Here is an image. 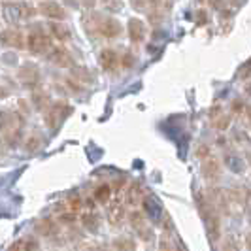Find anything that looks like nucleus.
<instances>
[{
    "label": "nucleus",
    "instance_id": "1",
    "mask_svg": "<svg viewBox=\"0 0 251 251\" xmlns=\"http://www.w3.org/2000/svg\"><path fill=\"white\" fill-rule=\"evenodd\" d=\"M2 15L8 23H21V21L32 19L36 15V10L28 2H4Z\"/></svg>",
    "mask_w": 251,
    "mask_h": 251
},
{
    "label": "nucleus",
    "instance_id": "2",
    "mask_svg": "<svg viewBox=\"0 0 251 251\" xmlns=\"http://www.w3.org/2000/svg\"><path fill=\"white\" fill-rule=\"evenodd\" d=\"M26 48L34 55L48 57L53 50V42H51L50 34H46L44 30H34V32H28V36H26Z\"/></svg>",
    "mask_w": 251,
    "mask_h": 251
},
{
    "label": "nucleus",
    "instance_id": "3",
    "mask_svg": "<svg viewBox=\"0 0 251 251\" xmlns=\"http://www.w3.org/2000/svg\"><path fill=\"white\" fill-rule=\"evenodd\" d=\"M97 19V32L104 38H117L121 32H123V26L117 19L113 17H100V15H95Z\"/></svg>",
    "mask_w": 251,
    "mask_h": 251
},
{
    "label": "nucleus",
    "instance_id": "4",
    "mask_svg": "<svg viewBox=\"0 0 251 251\" xmlns=\"http://www.w3.org/2000/svg\"><path fill=\"white\" fill-rule=\"evenodd\" d=\"M38 12L42 13L44 17H48V19H55V21H63L66 19V10H64L63 6L59 4V2H55V0H42L40 2V6H38Z\"/></svg>",
    "mask_w": 251,
    "mask_h": 251
},
{
    "label": "nucleus",
    "instance_id": "5",
    "mask_svg": "<svg viewBox=\"0 0 251 251\" xmlns=\"http://www.w3.org/2000/svg\"><path fill=\"white\" fill-rule=\"evenodd\" d=\"M126 32H128V38H130L132 44L144 42V38H146V25H144V21L138 19V17L128 19V23H126Z\"/></svg>",
    "mask_w": 251,
    "mask_h": 251
},
{
    "label": "nucleus",
    "instance_id": "6",
    "mask_svg": "<svg viewBox=\"0 0 251 251\" xmlns=\"http://www.w3.org/2000/svg\"><path fill=\"white\" fill-rule=\"evenodd\" d=\"M19 79L25 83L26 87H36L40 83V72L32 63H25L19 70Z\"/></svg>",
    "mask_w": 251,
    "mask_h": 251
},
{
    "label": "nucleus",
    "instance_id": "7",
    "mask_svg": "<svg viewBox=\"0 0 251 251\" xmlns=\"http://www.w3.org/2000/svg\"><path fill=\"white\" fill-rule=\"evenodd\" d=\"M48 59H50L53 64L63 66V68L74 66V59H72V55L64 50V48H53V50H51V53L48 55Z\"/></svg>",
    "mask_w": 251,
    "mask_h": 251
},
{
    "label": "nucleus",
    "instance_id": "8",
    "mask_svg": "<svg viewBox=\"0 0 251 251\" xmlns=\"http://www.w3.org/2000/svg\"><path fill=\"white\" fill-rule=\"evenodd\" d=\"M2 44H4L6 48L21 50L26 42H25V38H23V34H21L19 30H13V28H10V30H4V32H2Z\"/></svg>",
    "mask_w": 251,
    "mask_h": 251
},
{
    "label": "nucleus",
    "instance_id": "9",
    "mask_svg": "<svg viewBox=\"0 0 251 251\" xmlns=\"http://www.w3.org/2000/svg\"><path fill=\"white\" fill-rule=\"evenodd\" d=\"M144 208H146V214L150 215L151 221L159 223V221L163 219V206L159 204V201H157L155 197H148V199L144 201Z\"/></svg>",
    "mask_w": 251,
    "mask_h": 251
},
{
    "label": "nucleus",
    "instance_id": "10",
    "mask_svg": "<svg viewBox=\"0 0 251 251\" xmlns=\"http://www.w3.org/2000/svg\"><path fill=\"white\" fill-rule=\"evenodd\" d=\"M100 63H102V68L106 70V72H113L115 68H117V64H119V57H117V53L115 50L112 48H106V50L100 53Z\"/></svg>",
    "mask_w": 251,
    "mask_h": 251
},
{
    "label": "nucleus",
    "instance_id": "11",
    "mask_svg": "<svg viewBox=\"0 0 251 251\" xmlns=\"http://www.w3.org/2000/svg\"><path fill=\"white\" fill-rule=\"evenodd\" d=\"M50 30L53 32V36L57 38L59 42H66V40H70V34H72V32H70V28L64 25L63 21H61V23H55V21H53V23L50 25Z\"/></svg>",
    "mask_w": 251,
    "mask_h": 251
},
{
    "label": "nucleus",
    "instance_id": "12",
    "mask_svg": "<svg viewBox=\"0 0 251 251\" xmlns=\"http://www.w3.org/2000/svg\"><path fill=\"white\" fill-rule=\"evenodd\" d=\"M102 6L110 12H121L123 8V0H102Z\"/></svg>",
    "mask_w": 251,
    "mask_h": 251
},
{
    "label": "nucleus",
    "instance_id": "13",
    "mask_svg": "<svg viewBox=\"0 0 251 251\" xmlns=\"http://www.w3.org/2000/svg\"><path fill=\"white\" fill-rule=\"evenodd\" d=\"M110 195H112V191H110V187L108 185H100V187L95 191V197H97V201H108L110 199Z\"/></svg>",
    "mask_w": 251,
    "mask_h": 251
},
{
    "label": "nucleus",
    "instance_id": "14",
    "mask_svg": "<svg viewBox=\"0 0 251 251\" xmlns=\"http://www.w3.org/2000/svg\"><path fill=\"white\" fill-rule=\"evenodd\" d=\"M64 2H68L70 6H85V8H93L97 0H64Z\"/></svg>",
    "mask_w": 251,
    "mask_h": 251
},
{
    "label": "nucleus",
    "instance_id": "15",
    "mask_svg": "<svg viewBox=\"0 0 251 251\" xmlns=\"http://www.w3.org/2000/svg\"><path fill=\"white\" fill-rule=\"evenodd\" d=\"M226 163H228V166H232V168H234V172H240V170H242V164L238 163V159H236V157H228V159H226Z\"/></svg>",
    "mask_w": 251,
    "mask_h": 251
},
{
    "label": "nucleus",
    "instance_id": "16",
    "mask_svg": "<svg viewBox=\"0 0 251 251\" xmlns=\"http://www.w3.org/2000/svg\"><path fill=\"white\" fill-rule=\"evenodd\" d=\"M132 8H136V10H144V0H132Z\"/></svg>",
    "mask_w": 251,
    "mask_h": 251
},
{
    "label": "nucleus",
    "instance_id": "17",
    "mask_svg": "<svg viewBox=\"0 0 251 251\" xmlns=\"http://www.w3.org/2000/svg\"><path fill=\"white\" fill-rule=\"evenodd\" d=\"M123 63H125V66H132V64H130V63H132V57H130V55H126Z\"/></svg>",
    "mask_w": 251,
    "mask_h": 251
},
{
    "label": "nucleus",
    "instance_id": "18",
    "mask_svg": "<svg viewBox=\"0 0 251 251\" xmlns=\"http://www.w3.org/2000/svg\"><path fill=\"white\" fill-rule=\"evenodd\" d=\"M161 251H172V250H170L168 244H161Z\"/></svg>",
    "mask_w": 251,
    "mask_h": 251
},
{
    "label": "nucleus",
    "instance_id": "19",
    "mask_svg": "<svg viewBox=\"0 0 251 251\" xmlns=\"http://www.w3.org/2000/svg\"><path fill=\"white\" fill-rule=\"evenodd\" d=\"M250 119H251V110H250Z\"/></svg>",
    "mask_w": 251,
    "mask_h": 251
},
{
    "label": "nucleus",
    "instance_id": "20",
    "mask_svg": "<svg viewBox=\"0 0 251 251\" xmlns=\"http://www.w3.org/2000/svg\"><path fill=\"white\" fill-rule=\"evenodd\" d=\"M250 161H251V155H250Z\"/></svg>",
    "mask_w": 251,
    "mask_h": 251
}]
</instances>
